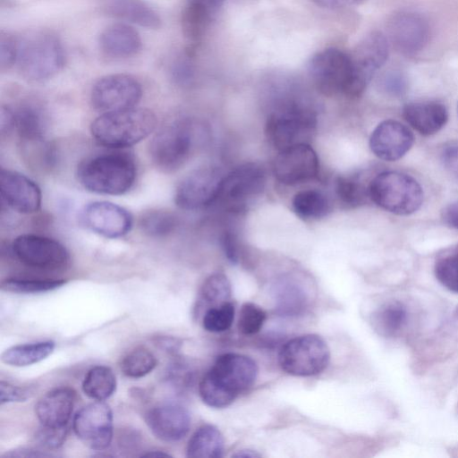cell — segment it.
Returning a JSON list of instances; mask_svg holds the SVG:
<instances>
[{
	"label": "cell",
	"mask_w": 458,
	"mask_h": 458,
	"mask_svg": "<svg viewBox=\"0 0 458 458\" xmlns=\"http://www.w3.org/2000/svg\"><path fill=\"white\" fill-rule=\"evenodd\" d=\"M141 97L140 83L134 77L123 73L98 79L90 93L93 107L102 114L135 107Z\"/></svg>",
	"instance_id": "4fadbf2b"
},
{
	"label": "cell",
	"mask_w": 458,
	"mask_h": 458,
	"mask_svg": "<svg viewBox=\"0 0 458 458\" xmlns=\"http://www.w3.org/2000/svg\"><path fill=\"white\" fill-rule=\"evenodd\" d=\"M158 344H161L164 349L168 350V352H176V350H178V347H179L178 341L175 339H173V338H169V337L168 338H165V337L160 338V340L158 341Z\"/></svg>",
	"instance_id": "db71d44e"
},
{
	"label": "cell",
	"mask_w": 458,
	"mask_h": 458,
	"mask_svg": "<svg viewBox=\"0 0 458 458\" xmlns=\"http://www.w3.org/2000/svg\"><path fill=\"white\" fill-rule=\"evenodd\" d=\"M72 428L77 437L95 451H104L113 439V413L104 402L89 403L74 416Z\"/></svg>",
	"instance_id": "9a60e30c"
},
{
	"label": "cell",
	"mask_w": 458,
	"mask_h": 458,
	"mask_svg": "<svg viewBox=\"0 0 458 458\" xmlns=\"http://www.w3.org/2000/svg\"><path fill=\"white\" fill-rule=\"evenodd\" d=\"M405 121L422 135H431L446 123L448 114L445 106L436 101L409 103L403 109Z\"/></svg>",
	"instance_id": "d4e9b609"
},
{
	"label": "cell",
	"mask_w": 458,
	"mask_h": 458,
	"mask_svg": "<svg viewBox=\"0 0 458 458\" xmlns=\"http://www.w3.org/2000/svg\"><path fill=\"white\" fill-rule=\"evenodd\" d=\"M18 54V38L7 31L0 32V69H10L16 64Z\"/></svg>",
	"instance_id": "60d3db41"
},
{
	"label": "cell",
	"mask_w": 458,
	"mask_h": 458,
	"mask_svg": "<svg viewBox=\"0 0 458 458\" xmlns=\"http://www.w3.org/2000/svg\"><path fill=\"white\" fill-rule=\"evenodd\" d=\"M65 63L60 39L47 30H33L18 38L16 64L21 74L32 81H42L57 74Z\"/></svg>",
	"instance_id": "5b68a950"
},
{
	"label": "cell",
	"mask_w": 458,
	"mask_h": 458,
	"mask_svg": "<svg viewBox=\"0 0 458 458\" xmlns=\"http://www.w3.org/2000/svg\"><path fill=\"white\" fill-rule=\"evenodd\" d=\"M235 309L232 302L208 308L202 318L204 329L212 333H220L229 329L234 319Z\"/></svg>",
	"instance_id": "f35d334b"
},
{
	"label": "cell",
	"mask_w": 458,
	"mask_h": 458,
	"mask_svg": "<svg viewBox=\"0 0 458 458\" xmlns=\"http://www.w3.org/2000/svg\"><path fill=\"white\" fill-rule=\"evenodd\" d=\"M335 191L339 200L349 208L362 205L369 197V187L355 176H338Z\"/></svg>",
	"instance_id": "d590c367"
},
{
	"label": "cell",
	"mask_w": 458,
	"mask_h": 458,
	"mask_svg": "<svg viewBox=\"0 0 458 458\" xmlns=\"http://www.w3.org/2000/svg\"><path fill=\"white\" fill-rule=\"evenodd\" d=\"M267 318L266 311L252 302L244 303L239 312L238 329L244 335L259 332Z\"/></svg>",
	"instance_id": "ab89813d"
},
{
	"label": "cell",
	"mask_w": 458,
	"mask_h": 458,
	"mask_svg": "<svg viewBox=\"0 0 458 458\" xmlns=\"http://www.w3.org/2000/svg\"><path fill=\"white\" fill-rule=\"evenodd\" d=\"M225 0H188V2L197 5L205 13H208L213 19L222 8Z\"/></svg>",
	"instance_id": "c3c4849f"
},
{
	"label": "cell",
	"mask_w": 458,
	"mask_h": 458,
	"mask_svg": "<svg viewBox=\"0 0 458 458\" xmlns=\"http://www.w3.org/2000/svg\"><path fill=\"white\" fill-rule=\"evenodd\" d=\"M141 231L155 238L171 234L177 226V217L170 211L152 209L143 213L139 221Z\"/></svg>",
	"instance_id": "d6a6232c"
},
{
	"label": "cell",
	"mask_w": 458,
	"mask_h": 458,
	"mask_svg": "<svg viewBox=\"0 0 458 458\" xmlns=\"http://www.w3.org/2000/svg\"><path fill=\"white\" fill-rule=\"evenodd\" d=\"M233 457H243V458H255V457H259L260 454H259L257 452H254L252 450H250V449H242V450H239L237 451V453H235L233 455Z\"/></svg>",
	"instance_id": "11a10c76"
},
{
	"label": "cell",
	"mask_w": 458,
	"mask_h": 458,
	"mask_svg": "<svg viewBox=\"0 0 458 458\" xmlns=\"http://www.w3.org/2000/svg\"><path fill=\"white\" fill-rule=\"evenodd\" d=\"M266 173L256 163H246L224 175L215 202L232 213H240L264 190Z\"/></svg>",
	"instance_id": "30bf717a"
},
{
	"label": "cell",
	"mask_w": 458,
	"mask_h": 458,
	"mask_svg": "<svg viewBox=\"0 0 458 458\" xmlns=\"http://www.w3.org/2000/svg\"><path fill=\"white\" fill-rule=\"evenodd\" d=\"M377 85L381 90L387 94L400 96L406 91L407 79L402 72L390 70L379 77Z\"/></svg>",
	"instance_id": "7bdbcfd3"
},
{
	"label": "cell",
	"mask_w": 458,
	"mask_h": 458,
	"mask_svg": "<svg viewBox=\"0 0 458 458\" xmlns=\"http://www.w3.org/2000/svg\"><path fill=\"white\" fill-rule=\"evenodd\" d=\"M0 191L5 204L16 212L32 214L40 208L39 187L32 180L18 172L1 170Z\"/></svg>",
	"instance_id": "ffe728a7"
},
{
	"label": "cell",
	"mask_w": 458,
	"mask_h": 458,
	"mask_svg": "<svg viewBox=\"0 0 458 458\" xmlns=\"http://www.w3.org/2000/svg\"><path fill=\"white\" fill-rule=\"evenodd\" d=\"M4 457L8 458H30V457H49L51 454L31 448H18L5 453Z\"/></svg>",
	"instance_id": "f907efd6"
},
{
	"label": "cell",
	"mask_w": 458,
	"mask_h": 458,
	"mask_svg": "<svg viewBox=\"0 0 458 458\" xmlns=\"http://www.w3.org/2000/svg\"><path fill=\"white\" fill-rule=\"evenodd\" d=\"M81 388L83 393L90 399L104 402L115 392V375L109 367L95 366L85 375Z\"/></svg>",
	"instance_id": "4dcf8cb0"
},
{
	"label": "cell",
	"mask_w": 458,
	"mask_h": 458,
	"mask_svg": "<svg viewBox=\"0 0 458 458\" xmlns=\"http://www.w3.org/2000/svg\"><path fill=\"white\" fill-rule=\"evenodd\" d=\"M13 113V129L25 144L43 142L47 120L43 110L35 104H22Z\"/></svg>",
	"instance_id": "484cf974"
},
{
	"label": "cell",
	"mask_w": 458,
	"mask_h": 458,
	"mask_svg": "<svg viewBox=\"0 0 458 458\" xmlns=\"http://www.w3.org/2000/svg\"><path fill=\"white\" fill-rule=\"evenodd\" d=\"M231 293V283L227 276L222 273H216L205 280L199 297L202 304L214 307L228 301Z\"/></svg>",
	"instance_id": "74e56055"
},
{
	"label": "cell",
	"mask_w": 458,
	"mask_h": 458,
	"mask_svg": "<svg viewBox=\"0 0 458 458\" xmlns=\"http://www.w3.org/2000/svg\"><path fill=\"white\" fill-rule=\"evenodd\" d=\"M273 106L265 124L269 144L278 151L298 144H309L317 124V110L299 84L288 78L276 82Z\"/></svg>",
	"instance_id": "6da1fadb"
},
{
	"label": "cell",
	"mask_w": 458,
	"mask_h": 458,
	"mask_svg": "<svg viewBox=\"0 0 458 458\" xmlns=\"http://www.w3.org/2000/svg\"><path fill=\"white\" fill-rule=\"evenodd\" d=\"M141 456H144V457H149V456L165 457V456H170V454H168L163 451H160V450H152V451H148L145 454H142Z\"/></svg>",
	"instance_id": "9f6ffc18"
},
{
	"label": "cell",
	"mask_w": 458,
	"mask_h": 458,
	"mask_svg": "<svg viewBox=\"0 0 458 458\" xmlns=\"http://www.w3.org/2000/svg\"><path fill=\"white\" fill-rule=\"evenodd\" d=\"M65 284L64 279L11 277L1 283V289L14 293H38L57 289Z\"/></svg>",
	"instance_id": "8d00e7d4"
},
{
	"label": "cell",
	"mask_w": 458,
	"mask_h": 458,
	"mask_svg": "<svg viewBox=\"0 0 458 458\" xmlns=\"http://www.w3.org/2000/svg\"><path fill=\"white\" fill-rule=\"evenodd\" d=\"M221 245L225 255L232 263H238L240 259V242L233 229L226 228L221 235Z\"/></svg>",
	"instance_id": "f6af8a7d"
},
{
	"label": "cell",
	"mask_w": 458,
	"mask_h": 458,
	"mask_svg": "<svg viewBox=\"0 0 458 458\" xmlns=\"http://www.w3.org/2000/svg\"><path fill=\"white\" fill-rule=\"evenodd\" d=\"M443 219L446 225L458 230V201L445 208Z\"/></svg>",
	"instance_id": "816d5d0a"
},
{
	"label": "cell",
	"mask_w": 458,
	"mask_h": 458,
	"mask_svg": "<svg viewBox=\"0 0 458 458\" xmlns=\"http://www.w3.org/2000/svg\"><path fill=\"white\" fill-rule=\"evenodd\" d=\"M258 372L257 363L250 357L233 352L222 354L201 378L199 396L209 407H227L254 384Z\"/></svg>",
	"instance_id": "7a4b0ae2"
},
{
	"label": "cell",
	"mask_w": 458,
	"mask_h": 458,
	"mask_svg": "<svg viewBox=\"0 0 458 458\" xmlns=\"http://www.w3.org/2000/svg\"><path fill=\"white\" fill-rule=\"evenodd\" d=\"M68 428H52L42 426L36 432L35 439L38 444L47 449H55L60 447L65 441Z\"/></svg>",
	"instance_id": "b9f144b4"
},
{
	"label": "cell",
	"mask_w": 458,
	"mask_h": 458,
	"mask_svg": "<svg viewBox=\"0 0 458 458\" xmlns=\"http://www.w3.org/2000/svg\"><path fill=\"white\" fill-rule=\"evenodd\" d=\"M458 310V309H457Z\"/></svg>",
	"instance_id": "6f0895ef"
},
{
	"label": "cell",
	"mask_w": 458,
	"mask_h": 458,
	"mask_svg": "<svg viewBox=\"0 0 458 458\" xmlns=\"http://www.w3.org/2000/svg\"><path fill=\"white\" fill-rule=\"evenodd\" d=\"M330 360V349L318 335L308 334L286 342L279 351L278 362L286 373L310 377L321 373Z\"/></svg>",
	"instance_id": "ba28073f"
},
{
	"label": "cell",
	"mask_w": 458,
	"mask_h": 458,
	"mask_svg": "<svg viewBox=\"0 0 458 458\" xmlns=\"http://www.w3.org/2000/svg\"><path fill=\"white\" fill-rule=\"evenodd\" d=\"M136 174L133 158L120 151L90 157L77 169L78 180L85 189L106 195H121L130 191Z\"/></svg>",
	"instance_id": "3957f363"
},
{
	"label": "cell",
	"mask_w": 458,
	"mask_h": 458,
	"mask_svg": "<svg viewBox=\"0 0 458 458\" xmlns=\"http://www.w3.org/2000/svg\"><path fill=\"white\" fill-rule=\"evenodd\" d=\"M76 393L70 387H57L45 394L35 406V413L42 426L66 427L72 417Z\"/></svg>",
	"instance_id": "7402d4cb"
},
{
	"label": "cell",
	"mask_w": 458,
	"mask_h": 458,
	"mask_svg": "<svg viewBox=\"0 0 458 458\" xmlns=\"http://www.w3.org/2000/svg\"><path fill=\"white\" fill-rule=\"evenodd\" d=\"M308 71L322 94L329 97L344 94L350 98L352 85L350 55L337 48L324 49L310 57Z\"/></svg>",
	"instance_id": "9c48e42d"
},
{
	"label": "cell",
	"mask_w": 458,
	"mask_h": 458,
	"mask_svg": "<svg viewBox=\"0 0 458 458\" xmlns=\"http://www.w3.org/2000/svg\"><path fill=\"white\" fill-rule=\"evenodd\" d=\"M145 421L157 438L168 443L182 439L191 428L189 411L177 403H165L152 407L147 411Z\"/></svg>",
	"instance_id": "d6986e66"
},
{
	"label": "cell",
	"mask_w": 458,
	"mask_h": 458,
	"mask_svg": "<svg viewBox=\"0 0 458 458\" xmlns=\"http://www.w3.org/2000/svg\"><path fill=\"white\" fill-rule=\"evenodd\" d=\"M157 364V358L150 351L136 348L123 358L120 368L126 377L140 378L149 374Z\"/></svg>",
	"instance_id": "836d02e7"
},
{
	"label": "cell",
	"mask_w": 458,
	"mask_h": 458,
	"mask_svg": "<svg viewBox=\"0 0 458 458\" xmlns=\"http://www.w3.org/2000/svg\"><path fill=\"white\" fill-rule=\"evenodd\" d=\"M81 220L92 232L111 239L125 235L132 225L131 213L108 201H94L85 206Z\"/></svg>",
	"instance_id": "ac0fdd59"
},
{
	"label": "cell",
	"mask_w": 458,
	"mask_h": 458,
	"mask_svg": "<svg viewBox=\"0 0 458 458\" xmlns=\"http://www.w3.org/2000/svg\"><path fill=\"white\" fill-rule=\"evenodd\" d=\"M219 168L205 165L189 173L177 185L176 205L185 210H198L215 204L223 180Z\"/></svg>",
	"instance_id": "5bb4252c"
},
{
	"label": "cell",
	"mask_w": 458,
	"mask_h": 458,
	"mask_svg": "<svg viewBox=\"0 0 458 458\" xmlns=\"http://www.w3.org/2000/svg\"><path fill=\"white\" fill-rule=\"evenodd\" d=\"M389 41L386 35L372 31L365 36L350 55L352 66V85L350 98H359L375 73L386 62Z\"/></svg>",
	"instance_id": "7c38bea8"
},
{
	"label": "cell",
	"mask_w": 458,
	"mask_h": 458,
	"mask_svg": "<svg viewBox=\"0 0 458 458\" xmlns=\"http://www.w3.org/2000/svg\"><path fill=\"white\" fill-rule=\"evenodd\" d=\"M32 394L33 391L30 388L14 386L3 380L0 383V403L2 405L9 403L25 402Z\"/></svg>",
	"instance_id": "ee69618b"
},
{
	"label": "cell",
	"mask_w": 458,
	"mask_h": 458,
	"mask_svg": "<svg viewBox=\"0 0 458 458\" xmlns=\"http://www.w3.org/2000/svg\"><path fill=\"white\" fill-rule=\"evenodd\" d=\"M408 313L403 303L394 301L382 305L371 316L375 331L384 337L400 334L407 323Z\"/></svg>",
	"instance_id": "f1b7e54d"
},
{
	"label": "cell",
	"mask_w": 458,
	"mask_h": 458,
	"mask_svg": "<svg viewBox=\"0 0 458 458\" xmlns=\"http://www.w3.org/2000/svg\"><path fill=\"white\" fill-rule=\"evenodd\" d=\"M276 311L281 316L302 314L309 306L310 295L303 283L291 275L276 278L270 289Z\"/></svg>",
	"instance_id": "603a6c76"
},
{
	"label": "cell",
	"mask_w": 458,
	"mask_h": 458,
	"mask_svg": "<svg viewBox=\"0 0 458 458\" xmlns=\"http://www.w3.org/2000/svg\"><path fill=\"white\" fill-rule=\"evenodd\" d=\"M441 159L448 173L458 178V141L451 142L444 148Z\"/></svg>",
	"instance_id": "7dc6e473"
},
{
	"label": "cell",
	"mask_w": 458,
	"mask_h": 458,
	"mask_svg": "<svg viewBox=\"0 0 458 458\" xmlns=\"http://www.w3.org/2000/svg\"><path fill=\"white\" fill-rule=\"evenodd\" d=\"M316 5L327 9H340L359 5L364 0H311Z\"/></svg>",
	"instance_id": "681fc988"
},
{
	"label": "cell",
	"mask_w": 458,
	"mask_h": 458,
	"mask_svg": "<svg viewBox=\"0 0 458 458\" xmlns=\"http://www.w3.org/2000/svg\"><path fill=\"white\" fill-rule=\"evenodd\" d=\"M435 275L443 286L458 293V244L444 250L437 257Z\"/></svg>",
	"instance_id": "e575fe53"
},
{
	"label": "cell",
	"mask_w": 458,
	"mask_h": 458,
	"mask_svg": "<svg viewBox=\"0 0 458 458\" xmlns=\"http://www.w3.org/2000/svg\"><path fill=\"white\" fill-rule=\"evenodd\" d=\"M195 140L190 120H178L165 125L153 136L148 152L153 165L163 173L180 169L189 159Z\"/></svg>",
	"instance_id": "52a82bcc"
},
{
	"label": "cell",
	"mask_w": 458,
	"mask_h": 458,
	"mask_svg": "<svg viewBox=\"0 0 458 458\" xmlns=\"http://www.w3.org/2000/svg\"><path fill=\"white\" fill-rule=\"evenodd\" d=\"M156 126L157 117L151 110L135 106L101 114L92 122L90 131L99 144L123 148L147 138Z\"/></svg>",
	"instance_id": "277c9868"
},
{
	"label": "cell",
	"mask_w": 458,
	"mask_h": 458,
	"mask_svg": "<svg viewBox=\"0 0 458 458\" xmlns=\"http://www.w3.org/2000/svg\"><path fill=\"white\" fill-rule=\"evenodd\" d=\"M15 259L23 265L47 271L65 269L70 255L59 242L38 234H22L16 237L11 246Z\"/></svg>",
	"instance_id": "8fae6325"
},
{
	"label": "cell",
	"mask_w": 458,
	"mask_h": 458,
	"mask_svg": "<svg viewBox=\"0 0 458 458\" xmlns=\"http://www.w3.org/2000/svg\"><path fill=\"white\" fill-rule=\"evenodd\" d=\"M296 215L303 219L322 218L330 211L327 197L316 189H307L297 192L292 201Z\"/></svg>",
	"instance_id": "1f68e13d"
},
{
	"label": "cell",
	"mask_w": 458,
	"mask_h": 458,
	"mask_svg": "<svg viewBox=\"0 0 458 458\" xmlns=\"http://www.w3.org/2000/svg\"><path fill=\"white\" fill-rule=\"evenodd\" d=\"M414 141L412 132L397 121L380 123L369 138L371 151L380 159L395 161L403 157Z\"/></svg>",
	"instance_id": "44dd1931"
},
{
	"label": "cell",
	"mask_w": 458,
	"mask_h": 458,
	"mask_svg": "<svg viewBox=\"0 0 458 458\" xmlns=\"http://www.w3.org/2000/svg\"><path fill=\"white\" fill-rule=\"evenodd\" d=\"M387 39L407 55H414L428 44L429 26L423 16L413 12H399L387 23Z\"/></svg>",
	"instance_id": "e0dca14e"
},
{
	"label": "cell",
	"mask_w": 458,
	"mask_h": 458,
	"mask_svg": "<svg viewBox=\"0 0 458 458\" xmlns=\"http://www.w3.org/2000/svg\"><path fill=\"white\" fill-rule=\"evenodd\" d=\"M101 50L108 56L127 58L137 55L142 46L139 32L126 23L107 26L99 35Z\"/></svg>",
	"instance_id": "cb8c5ba5"
},
{
	"label": "cell",
	"mask_w": 458,
	"mask_h": 458,
	"mask_svg": "<svg viewBox=\"0 0 458 458\" xmlns=\"http://www.w3.org/2000/svg\"><path fill=\"white\" fill-rule=\"evenodd\" d=\"M0 117V130L2 134L7 133L13 129V109L8 106H2Z\"/></svg>",
	"instance_id": "f5cc1de1"
},
{
	"label": "cell",
	"mask_w": 458,
	"mask_h": 458,
	"mask_svg": "<svg viewBox=\"0 0 458 458\" xmlns=\"http://www.w3.org/2000/svg\"><path fill=\"white\" fill-rule=\"evenodd\" d=\"M318 172L317 153L306 143L279 151L273 165L275 177L285 185H296L313 180Z\"/></svg>",
	"instance_id": "2e32d148"
},
{
	"label": "cell",
	"mask_w": 458,
	"mask_h": 458,
	"mask_svg": "<svg viewBox=\"0 0 458 458\" xmlns=\"http://www.w3.org/2000/svg\"><path fill=\"white\" fill-rule=\"evenodd\" d=\"M55 346L50 340L14 345L2 353L1 360L10 366L25 367L45 360L54 352Z\"/></svg>",
	"instance_id": "f546056e"
},
{
	"label": "cell",
	"mask_w": 458,
	"mask_h": 458,
	"mask_svg": "<svg viewBox=\"0 0 458 458\" xmlns=\"http://www.w3.org/2000/svg\"><path fill=\"white\" fill-rule=\"evenodd\" d=\"M191 54L188 53L187 56L179 59L174 63L172 68L173 78L180 84L189 83L194 75V69L189 57Z\"/></svg>",
	"instance_id": "bcb514c9"
},
{
	"label": "cell",
	"mask_w": 458,
	"mask_h": 458,
	"mask_svg": "<svg viewBox=\"0 0 458 458\" xmlns=\"http://www.w3.org/2000/svg\"><path fill=\"white\" fill-rule=\"evenodd\" d=\"M105 9L110 15L145 27L158 29V13L143 0H106Z\"/></svg>",
	"instance_id": "4316f807"
},
{
	"label": "cell",
	"mask_w": 458,
	"mask_h": 458,
	"mask_svg": "<svg viewBox=\"0 0 458 458\" xmlns=\"http://www.w3.org/2000/svg\"><path fill=\"white\" fill-rule=\"evenodd\" d=\"M225 440L220 430L210 424L202 425L191 437L186 456L191 458H219L223 456Z\"/></svg>",
	"instance_id": "83f0119b"
},
{
	"label": "cell",
	"mask_w": 458,
	"mask_h": 458,
	"mask_svg": "<svg viewBox=\"0 0 458 458\" xmlns=\"http://www.w3.org/2000/svg\"><path fill=\"white\" fill-rule=\"evenodd\" d=\"M369 197L379 207L396 215L417 211L423 201V191L411 176L394 171L383 172L369 184Z\"/></svg>",
	"instance_id": "8992f818"
}]
</instances>
